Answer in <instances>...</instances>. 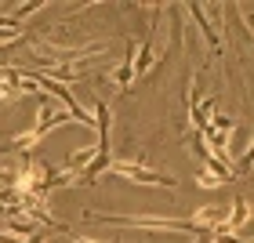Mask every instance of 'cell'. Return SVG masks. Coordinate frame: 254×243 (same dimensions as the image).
Masks as SVG:
<instances>
[{
	"label": "cell",
	"instance_id": "obj_1",
	"mask_svg": "<svg viewBox=\"0 0 254 243\" xmlns=\"http://www.w3.org/2000/svg\"><path fill=\"white\" fill-rule=\"evenodd\" d=\"M44 106H40V113H37V123L29 127V131H22V134H15L11 142H4L0 145V153H18V156H33V149H37L44 138H48L55 127H62V123H69L73 117H69L65 109H55L51 106V95H44L40 98Z\"/></svg>",
	"mask_w": 254,
	"mask_h": 243
},
{
	"label": "cell",
	"instance_id": "obj_2",
	"mask_svg": "<svg viewBox=\"0 0 254 243\" xmlns=\"http://www.w3.org/2000/svg\"><path fill=\"white\" fill-rule=\"evenodd\" d=\"M84 222L98 225H124V229H145V233H186V236H203L189 218H156V214H98L84 211Z\"/></svg>",
	"mask_w": 254,
	"mask_h": 243
},
{
	"label": "cell",
	"instance_id": "obj_3",
	"mask_svg": "<svg viewBox=\"0 0 254 243\" xmlns=\"http://www.w3.org/2000/svg\"><path fill=\"white\" fill-rule=\"evenodd\" d=\"M109 175H120L124 182L138 185V189H153V185H164V189H175V178L164 175V171H153L145 164H138V160H113L109 164Z\"/></svg>",
	"mask_w": 254,
	"mask_h": 243
},
{
	"label": "cell",
	"instance_id": "obj_4",
	"mask_svg": "<svg viewBox=\"0 0 254 243\" xmlns=\"http://www.w3.org/2000/svg\"><path fill=\"white\" fill-rule=\"evenodd\" d=\"M247 222H251V203L236 192V196H233V207H229V218L218 225V233H233V236H240Z\"/></svg>",
	"mask_w": 254,
	"mask_h": 243
},
{
	"label": "cell",
	"instance_id": "obj_5",
	"mask_svg": "<svg viewBox=\"0 0 254 243\" xmlns=\"http://www.w3.org/2000/svg\"><path fill=\"white\" fill-rule=\"evenodd\" d=\"M225 218H229V211H225V207H200V211H192V218H189V222H192L196 229H200V233H214V229L222 225Z\"/></svg>",
	"mask_w": 254,
	"mask_h": 243
},
{
	"label": "cell",
	"instance_id": "obj_6",
	"mask_svg": "<svg viewBox=\"0 0 254 243\" xmlns=\"http://www.w3.org/2000/svg\"><path fill=\"white\" fill-rule=\"evenodd\" d=\"M153 44H156V26L149 29V37L138 44V59H134V76H145L149 65H153Z\"/></svg>",
	"mask_w": 254,
	"mask_h": 243
},
{
	"label": "cell",
	"instance_id": "obj_7",
	"mask_svg": "<svg viewBox=\"0 0 254 243\" xmlns=\"http://www.w3.org/2000/svg\"><path fill=\"white\" fill-rule=\"evenodd\" d=\"M113 80H117V87L127 91L131 87V80H134V40H131V48H127V59L113 69Z\"/></svg>",
	"mask_w": 254,
	"mask_h": 243
},
{
	"label": "cell",
	"instance_id": "obj_8",
	"mask_svg": "<svg viewBox=\"0 0 254 243\" xmlns=\"http://www.w3.org/2000/svg\"><path fill=\"white\" fill-rule=\"evenodd\" d=\"M192 182L200 185V189H222V185H233L236 178H225V175H218V171L203 167V171H196V175H192Z\"/></svg>",
	"mask_w": 254,
	"mask_h": 243
},
{
	"label": "cell",
	"instance_id": "obj_9",
	"mask_svg": "<svg viewBox=\"0 0 254 243\" xmlns=\"http://www.w3.org/2000/svg\"><path fill=\"white\" fill-rule=\"evenodd\" d=\"M251 167H254V142L247 145V153H244V156H236V160H233V178H236V182H240V178H247V175H251Z\"/></svg>",
	"mask_w": 254,
	"mask_h": 243
},
{
	"label": "cell",
	"instance_id": "obj_10",
	"mask_svg": "<svg viewBox=\"0 0 254 243\" xmlns=\"http://www.w3.org/2000/svg\"><path fill=\"white\" fill-rule=\"evenodd\" d=\"M40 7H44V0H29V4H22V7H18L11 18H15V22H22V18H29L33 11H40Z\"/></svg>",
	"mask_w": 254,
	"mask_h": 243
},
{
	"label": "cell",
	"instance_id": "obj_11",
	"mask_svg": "<svg viewBox=\"0 0 254 243\" xmlns=\"http://www.w3.org/2000/svg\"><path fill=\"white\" fill-rule=\"evenodd\" d=\"M65 236L73 240V243H102V240H91V236H80V233H73V229H65Z\"/></svg>",
	"mask_w": 254,
	"mask_h": 243
},
{
	"label": "cell",
	"instance_id": "obj_12",
	"mask_svg": "<svg viewBox=\"0 0 254 243\" xmlns=\"http://www.w3.org/2000/svg\"><path fill=\"white\" fill-rule=\"evenodd\" d=\"M244 26H247V29L254 33V11H244Z\"/></svg>",
	"mask_w": 254,
	"mask_h": 243
}]
</instances>
